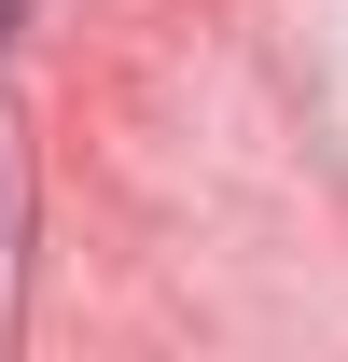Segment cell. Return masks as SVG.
<instances>
[{
    "label": "cell",
    "mask_w": 348,
    "mask_h": 362,
    "mask_svg": "<svg viewBox=\"0 0 348 362\" xmlns=\"http://www.w3.org/2000/svg\"><path fill=\"white\" fill-rule=\"evenodd\" d=\"M14 14H28V0H0V28H14Z\"/></svg>",
    "instance_id": "6da1fadb"
}]
</instances>
